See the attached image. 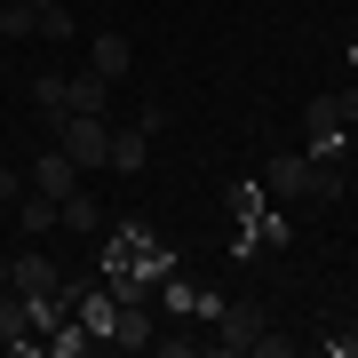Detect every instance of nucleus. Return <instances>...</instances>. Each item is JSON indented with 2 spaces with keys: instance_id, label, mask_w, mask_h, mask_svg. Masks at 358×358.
Wrapping results in <instances>:
<instances>
[{
  "instance_id": "5",
  "label": "nucleus",
  "mask_w": 358,
  "mask_h": 358,
  "mask_svg": "<svg viewBox=\"0 0 358 358\" xmlns=\"http://www.w3.org/2000/svg\"><path fill=\"white\" fill-rule=\"evenodd\" d=\"M263 192L287 199V207H303L310 199V152H279V159L263 167Z\"/></svg>"
},
{
  "instance_id": "1",
  "label": "nucleus",
  "mask_w": 358,
  "mask_h": 358,
  "mask_svg": "<svg viewBox=\"0 0 358 358\" xmlns=\"http://www.w3.org/2000/svg\"><path fill=\"white\" fill-rule=\"evenodd\" d=\"M56 152H64L80 176H88V167H112V128H103V112H64L56 120Z\"/></svg>"
},
{
  "instance_id": "17",
  "label": "nucleus",
  "mask_w": 358,
  "mask_h": 358,
  "mask_svg": "<svg viewBox=\"0 0 358 358\" xmlns=\"http://www.w3.org/2000/svg\"><path fill=\"white\" fill-rule=\"evenodd\" d=\"M350 72H358V40H350Z\"/></svg>"
},
{
  "instance_id": "8",
  "label": "nucleus",
  "mask_w": 358,
  "mask_h": 358,
  "mask_svg": "<svg viewBox=\"0 0 358 358\" xmlns=\"http://www.w3.org/2000/svg\"><path fill=\"white\" fill-rule=\"evenodd\" d=\"M32 192H48V199L80 192V167H72L64 152H40V159H32Z\"/></svg>"
},
{
  "instance_id": "10",
  "label": "nucleus",
  "mask_w": 358,
  "mask_h": 358,
  "mask_svg": "<svg viewBox=\"0 0 358 358\" xmlns=\"http://www.w3.org/2000/svg\"><path fill=\"white\" fill-rule=\"evenodd\" d=\"M16 223H24L32 239H40V231H56V199H48V192H32V183H24V192H16Z\"/></svg>"
},
{
  "instance_id": "3",
  "label": "nucleus",
  "mask_w": 358,
  "mask_h": 358,
  "mask_svg": "<svg viewBox=\"0 0 358 358\" xmlns=\"http://www.w3.org/2000/svg\"><path fill=\"white\" fill-rule=\"evenodd\" d=\"M215 350H287V343L263 327V310H247V303H223V310H215Z\"/></svg>"
},
{
  "instance_id": "15",
  "label": "nucleus",
  "mask_w": 358,
  "mask_h": 358,
  "mask_svg": "<svg viewBox=\"0 0 358 358\" xmlns=\"http://www.w3.org/2000/svg\"><path fill=\"white\" fill-rule=\"evenodd\" d=\"M40 40H72V8H40Z\"/></svg>"
},
{
  "instance_id": "16",
  "label": "nucleus",
  "mask_w": 358,
  "mask_h": 358,
  "mask_svg": "<svg viewBox=\"0 0 358 358\" xmlns=\"http://www.w3.org/2000/svg\"><path fill=\"white\" fill-rule=\"evenodd\" d=\"M32 8H64V0H32Z\"/></svg>"
},
{
  "instance_id": "2",
  "label": "nucleus",
  "mask_w": 358,
  "mask_h": 358,
  "mask_svg": "<svg viewBox=\"0 0 358 358\" xmlns=\"http://www.w3.org/2000/svg\"><path fill=\"white\" fill-rule=\"evenodd\" d=\"M8 287L24 294V303L40 310V319H56V287H64V279H56V263L40 255V247H24V255H8ZM40 334H48V327H40Z\"/></svg>"
},
{
  "instance_id": "6",
  "label": "nucleus",
  "mask_w": 358,
  "mask_h": 358,
  "mask_svg": "<svg viewBox=\"0 0 358 358\" xmlns=\"http://www.w3.org/2000/svg\"><path fill=\"white\" fill-rule=\"evenodd\" d=\"M40 327H48V319H40L24 294H16V287H0V343H8V350H32V334H40Z\"/></svg>"
},
{
  "instance_id": "13",
  "label": "nucleus",
  "mask_w": 358,
  "mask_h": 358,
  "mask_svg": "<svg viewBox=\"0 0 358 358\" xmlns=\"http://www.w3.org/2000/svg\"><path fill=\"white\" fill-rule=\"evenodd\" d=\"M143 152H152V143H143V128L112 136V167H120V176H136V167H143Z\"/></svg>"
},
{
  "instance_id": "9",
  "label": "nucleus",
  "mask_w": 358,
  "mask_h": 358,
  "mask_svg": "<svg viewBox=\"0 0 358 358\" xmlns=\"http://www.w3.org/2000/svg\"><path fill=\"white\" fill-rule=\"evenodd\" d=\"M112 103V80H96V72H64V112H103Z\"/></svg>"
},
{
  "instance_id": "4",
  "label": "nucleus",
  "mask_w": 358,
  "mask_h": 358,
  "mask_svg": "<svg viewBox=\"0 0 358 358\" xmlns=\"http://www.w3.org/2000/svg\"><path fill=\"white\" fill-rule=\"evenodd\" d=\"M159 319H152V294H120V310H112V327H103V343L112 350H152L159 334H152Z\"/></svg>"
},
{
  "instance_id": "14",
  "label": "nucleus",
  "mask_w": 358,
  "mask_h": 358,
  "mask_svg": "<svg viewBox=\"0 0 358 358\" xmlns=\"http://www.w3.org/2000/svg\"><path fill=\"white\" fill-rule=\"evenodd\" d=\"M32 96H40V112H48V120H64V72H40Z\"/></svg>"
},
{
  "instance_id": "11",
  "label": "nucleus",
  "mask_w": 358,
  "mask_h": 358,
  "mask_svg": "<svg viewBox=\"0 0 358 358\" xmlns=\"http://www.w3.org/2000/svg\"><path fill=\"white\" fill-rule=\"evenodd\" d=\"M56 223H64V231H103V207L88 192H64V199H56Z\"/></svg>"
},
{
  "instance_id": "12",
  "label": "nucleus",
  "mask_w": 358,
  "mask_h": 358,
  "mask_svg": "<svg viewBox=\"0 0 358 358\" xmlns=\"http://www.w3.org/2000/svg\"><path fill=\"white\" fill-rule=\"evenodd\" d=\"M40 32V8L32 0H0V40H32Z\"/></svg>"
},
{
  "instance_id": "7",
  "label": "nucleus",
  "mask_w": 358,
  "mask_h": 358,
  "mask_svg": "<svg viewBox=\"0 0 358 358\" xmlns=\"http://www.w3.org/2000/svg\"><path fill=\"white\" fill-rule=\"evenodd\" d=\"M128 64H136V56H128V32H96L88 40V72L96 80H128Z\"/></svg>"
}]
</instances>
